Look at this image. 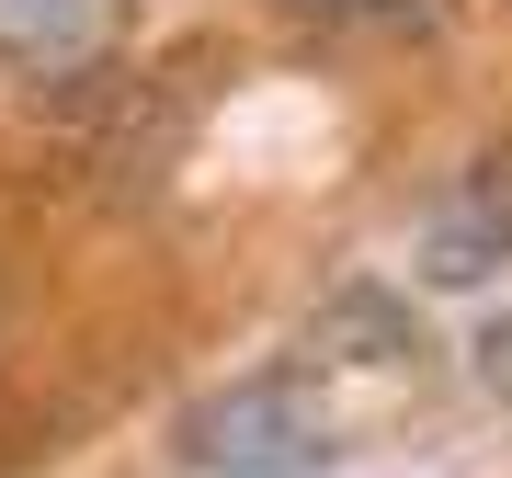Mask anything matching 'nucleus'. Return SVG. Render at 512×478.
Instances as JSON below:
<instances>
[{
	"instance_id": "f03ea898",
	"label": "nucleus",
	"mask_w": 512,
	"mask_h": 478,
	"mask_svg": "<svg viewBox=\"0 0 512 478\" xmlns=\"http://www.w3.org/2000/svg\"><path fill=\"white\" fill-rule=\"evenodd\" d=\"M126 35V0H0V69L12 80H80Z\"/></svg>"
},
{
	"instance_id": "7ed1b4c3",
	"label": "nucleus",
	"mask_w": 512,
	"mask_h": 478,
	"mask_svg": "<svg viewBox=\"0 0 512 478\" xmlns=\"http://www.w3.org/2000/svg\"><path fill=\"white\" fill-rule=\"evenodd\" d=\"M285 12H319V23H365V12H399V0H285Z\"/></svg>"
},
{
	"instance_id": "f257e3e1",
	"label": "nucleus",
	"mask_w": 512,
	"mask_h": 478,
	"mask_svg": "<svg viewBox=\"0 0 512 478\" xmlns=\"http://www.w3.org/2000/svg\"><path fill=\"white\" fill-rule=\"evenodd\" d=\"M194 467H217V478H308L330 456V422H319V399L296 376H251V387H228V399H205L194 422Z\"/></svg>"
}]
</instances>
